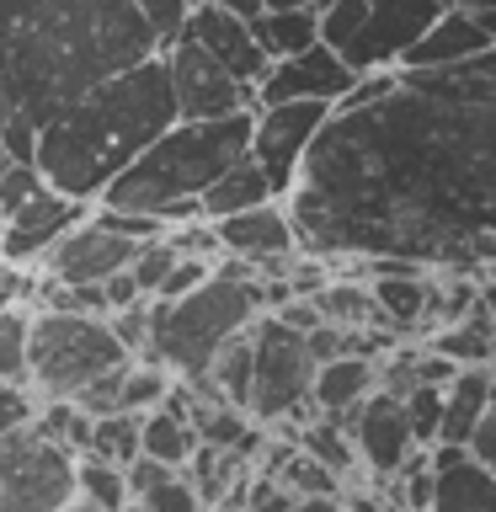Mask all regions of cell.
Instances as JSON below:
<instances>
[{
	"mask_svg": "<svg viewBox=\"0 0 496 512\" xmlns=\"http://www.w3.org/2000/svg\"><path fill=\"white\" fill-rule=\"evenodd\" d=\"M299 251L400 256L427 272H496V107L443 102L406 80L331 112L288 192Z\"/></svg>",
	"mask_w": 496,
	"mask_h": 512,
	"instance_id": "obj_1",
	"label": "cell"
},
{
	"mask_svg": "<svg viewBox=\"0 0 496 512\" xmlns=\"http://www.w3.org/2000/svg\"><path fill=\"white\" fill-rule=\"evenodd\" d=\"M160 43L139 0H0V144L38 155V134L96 86L139 70Z\"/></svg>",
	"mask_w": 496,
	"mask_h": 512,
	"instance_id": "obj_2",
	"label": "cell"
},
{
	"mask_svg": "<svg viewBox=\"0 0 496 512\" xmlns=\"http://www.w3.org/2000/svg\"><path fill=\"white\" fill-rule=\"evenodd\" d=\"M182 123L171 91L166 54L144 59L139 70H128L107 86H96L86 102H75L59 123H48L38 134V155L32 166L43 171V182L80 203H102L107 187L150 150L160 134Z\"/></svg>",
	"mask_w": 496,
	"mask_h": 512,
	"instance_id": "obj_3",
	"label": "cell"
},
{
	"mask_svg": "<svg viewBox=\"0 0 496 512\" xmlns=\"http://www.w3.org/2000/svg\"><path fill=\"white\" fill-rule=\"evenodd\" d=\"M251 134H256V112L214 118V123H176L171 134H160L150 150L107 187L102 208L155 214L166 230L203 219V192L251 155Z\"/></svg>",
	"mask_w": 496,
	"mask_h": 512,
	"instance_id": "obj_4",
	"label": "cell"
},
{
	"mask_svg": "<svg viewBox=\"0 0 496 512\" xmlns=\"http://www.w3.org/2000/svg\"><path fill=\"white\" fill-rule=\"evenodd\" d=\"M267 315V288L246 262L214 267L198 294L187 299H155L150 304V352L144 363L171 368L176 379H208V368L240 331H251Z\"/></svg>",
	"mask_w": 496,
	"mask_h": 512,
	"instance_id": "obj_5",
	"label": "cell"
},
{
	"mask_svg": "<svg viewBox=\"0 0 496 512\" xmlns=\"http://www.w3.org/2000/svg\"><path fill=\"white\" fill-rule=\"evenodd\" d=\"M128 363H139V358L118 342L112 320L32 310V379H27V390L38 400H80L91 384L123 374Z\"/></svg>",
	"mask_w": 496,
	"mask_h": 512,
	"instance_id": "obj_6",
	"label": "cell"
},
{
	"mask_svg": "<svg viewBox=\"0 0 496 512\" xmlns=\"http://www.w3.org/2000/svg\"><path fill=\"white\" fill-rule=\"evenodd\" d=\"M454 0H336L320 11V43L336 48L358 75L400 70Z\"/></svg>",
	"mask_w": 496,
	"mask_h": 512,
	"instance_id": "obj_7",
	"label": "cell"
},
{
	"mask_svg": "<svg viewBox=\"0 0 496 512\" xmlns=\"http://www.w3.org/2000/svg\"><path fill=\"white\" fill-rule=\"evenodd\" d=\"M75 496V454L43 438L38 422L0 438V512H64Z\"/></svg>",
	"mask_w": 496,
	"mask_h": 512,
	"instance_id": "obj_8",
	"label": "cell"
},
{
	"mask_svg": "<svg viewBox=\"0 0 496 512\" xmlns=\"http://www.w3.org/2000/svg\"><path fill=\"white\" fill-rule=\"evenodd\" d=\"M256 390H251V416L256 422H288L310 406L315 395V352H310V336L283 326L278 315H262L256 320Z\"/></svg>",
	"mask_w": 496,
	"mask_h": 512,
	"instance_id": "obj_9",
	"label": "cell"
},
{
	"mask_svg": "<svg viewBox=\"0 0 496 512\" xmlns=\"http://www.w3.org/2000/svg\"><path fill=\"white\" fill-rule=\"evenodd\" d=\"M166 70H171V91H176V112H182V123H214V118L256 112V86L235 80L198 38L176 43L166 54Z\"/></svg>",
	"mask_w": 496,
	"mask_h": 512,
	"instance_id": "obj_10",
	"label": "cell"
},
{
	"mask_svg": "<svg viewBox=\"0 0 496 512\" xmlns=\"http://www.w3.org/2000/svg\"><path fill=\"white\" fill-rule=\"evenodd\" d=\"M326 102H283V107H256V134H251V160L267 171L278 203H288L299 171H304V155L310 144L320 139V128L331 123Z\"/></svg>",
	"mask_w": 496,
	"mask_h": 512,
	"instance_id": "obj_11",
	"label": "cell"
},
{
	"mask_svg": "<svg viewBox=\"0 0 496 512\" xmlns=\"http://www.w3.org/2000/svg\"><path fill=\"white\" fill-rule=\"evenodd\" d=\"M219 246L230 251L235 262L256 267L262 283H272V278H288V267H294L299 230H294L288 203H267V208H246V214L219 219Z\"/></svg>",
	"mask_w": 496,
	"mask_h": 512,
	"instance_id": "obj_12",
	"label": "cell"
},
{
	"mask_svg": "<svg viewBox=\"0 0 496 512\" xmlns=\"http://www.w3.org/2000/svg\"><path fill=\"white\" fill-rule=\"evenodd\" d=\"M358 80H363V75L352 70V64L336 54V48L315 43L310 54L272 64L267 80L256 86V107H283V102H326V107H342Z\"/></svg>",
	"mask_w": 496,
	"mask_h": 512,
	"instance_id": "obj_13",
	"label": "cell"
},
{
	"mask_svg": "<svg viewBox=\"0 0 496 512\" xmlns=\"http://www.w3.org/2000/svg\"><path fill=\"white\" fill-rule=\"evenodd\" d=\"M134 256H139V240L107 230V224L96 219V208H91V219L80 224V230H70L54 251L43 256V278L70 283V288L107 283V278H118V272L134 267Z\"/></svg>",
	"mask_w": 496,
	"mask_h": 512,
	"instance_id": "obj_14",
	"label": "cell"
},
{
	"mask_svg": "<svg viewBox=\"0 0 496 512\" xmlns=\"http://www.w3.org/2000/svg\"><path fill=\"white\" fill-rule=\"evenodd\" d=\"M96 203H80V198H64V192L43 187L32 203H22L16 214L6 219V240H0V251H6L11 267H43V256L59 246L70 230L91 219Z\"/></svg>",
	"mask_w": 496,
	"mask_h": 512,
	"instance_id": "obj_15",
	"label": "cell"
},
{
	"mask_svg": "<svg viewBox=\"0 0 496 512\" xmlns=\"http://www.w3.org/2000/svg\"><path fill=\"white\" fill-rule=\"evenodd\" d=\"M352 438H358V454L374 475H400L406 470V459L416 454V432H411V416H406V395H390V390H374L368 395V406L358 411V427H352Z\"/></svg>",
	"mask_w": 496,
	"mask_h": 512,
	"instance_id": "obj_16",
	"label": "cell"
},
{
	"mask_svg": "<svg viewBox=\"0 0 496 512\" xmlns=\"http://www.w3.org/2000/svg\"><path fill=\"white\" fill-rule=\"evenodd\" d=\"M187 38H198L208 54H214L235 80H246V86H262L267 70H272L267 48L256 43V27L246 22V16L224 11V6H198V11H192Z\"/></svg>",
	"mask_w": 496,
	"mask_h": 512,
	"instance_id": "obj_17",
	"label": "cell"
},
{
	"mask_svg": "<svg viewBox=\"0 0 496 512\" xmlns=\"http://www.w3.org/2000/svg\"><path fill=\"white\" fill-rule=\"evenodd\" d=\"M432 512H496V470L470 448H432Z\"/></svg>",
	"mask_w": 496,
	"mask_h": 512,
	"instance_id": "obj_18",
	"label": "cell"
},
{
	"mask_svg": "<svg viewBox=\"0 0 496 512\" xmlns=\"http://www.w3.org/2000/svg\"><path fill=\"white\" fill-rule=\"evenodd\" d=\"M379 390V368L374 358H363V352H352V358H336V363H320L315 374V395L310 406L320 416H331L336 427H358V411L368 406V395Z\"/></svg>",
	"mask_w": 496,
	"mask_h": 512,
	"instance_id": "obj_19",
	"label": "cell"
},
{
	"mask_svg": "<svg viewBox=\"0 0 496 512\" xmlns=\"http://www.w3.org/2000/svg\"><path fill=\"white\" fill-rule=\"evenodd\" d=\"M480 54H491L486 27H480V16H475V11L454 6V11H448L443 22L432 27L427 38L406 54L400 75H411V70H454V64H470V59H480Z\"/></svg>",
	"mask_w": 496,
	"mask_h": 512,
	"instance_id": "obj_20",
	"label": "cell"
},
{
	"mask_svg": "<svg viewBox=\"0 0 496 512\" xmlns=\"http://www.w3.org/2000/svg\"><path fill=\"white\" fill-rule=\"evenodd\" d=\"M496 395V368H459V379L443 390V438L448 448H470L480 416Z\"/></svg>",
	"mask_w": 496,
	"mask_h": 512,
	"instance_id": "obj_21",
	"label": "cell"
},
{
	"mask_svg": "<svg viewBox=\"0 0 496 512\" xmlns=\"http://www.w3.org/2000/svg\"><path fill=\"white\" fill-rule=\"evenodd\" d=\"M400 80H406L411 91L443 96V102H486V107H496V48L470 59V64H454V70H411Z\"/></svg>",
	"mask_w": 496,
	"mask_h": 512,
	"instance_id": "obj_22",
	"label": "cell"
},
{
	"mask_svg": "<svg viewBox=\"0 0 496 512\" xmlns=\"http://www.w3.org/2000/svg\"><path fill=\"white\" fill-rule=\"evenodd\" d=\"M267 203H278V192H272L267 171L246 155L240 166H230L214 187L203 192V219H214V224H219V219H230V214H246V208H267Z\"/></svg>",
	"mask_w": 496,
	"mask_h": 512,
	"instance_id": "obj_23",
	"label": "cell"
},
{
	"mask_svg": "<svg viewBox=\"0 0 496 512\" xmlns=\"http://www.w3.org/2000/svg\"><path fill=\"white\" fill-rule=\"evenodd\" d=\"M256 43L267 48V59H299L320 43V11L315 6H288V11H262L256 16Z\"/></svg>",
	"mask_w": 496,
	"mask_h": 512,
	"instance_id": "obj_24",
	"label": "cell"
},
{
	"mask_svg": "<svg viewBox=\"0 0 496 512\" xmlns=\"http://www.w3.org/2000/svg\"><path fill=\"white\" fill-rule=\"evenodd\" d=\"M432 352H443V358L459 363V368H491L496 363V320H491V310L480 304L475 315L459 320V326H443L438 336H432Z\"/></svg>",
	"mask_w": 496,
	"mask_h": 512,
	"instance_id": "obj_25",
	"label": "cell"
},
{
	"mask_svg": "<svg viewBox=\"0 0 496 512\" xmlns=\"http://www.w3.org/2000/svg\"><path fill=\"white\" fill-rule=\"evenodd\" d=\"M251 331H240L235 342L214 358V368H208V379H203V384H214V390L230 400V406H240V411H251V390H256V336ZM192 384H198V379H192ZM251 422H256V416H251Z\"/></svg>",
	"mask_w": 496,
	"mask_h": 512,
	"instance_id": "obj_26",
	"label": "cell"
},
{
	"mask_svg": "<svg viewBox=\"0 0 496 512\" xmlns=\"http://www.w3.org/2000/svg\"><path fill=\"white\" fill-rule=\"evenodd\" d=\"M198 448H203V438H198V427H192L187 416H176L166 406L144 416V454L160 459L166 470H187V464L198 459Z\"/></svg>",
	"mask_w": 496,
	"mask_h": 512,
	"instance_id": "obj_27",
	"label": "cell"
},
{
	"mask_svg": "<svg viewBox=\"0 0 496 512\" xmlns=\"http://www.w3.org/2000/svg\"><path fill=\"white\" fill-rule=\"evenodd\" d=\"M0 379L27 384L32 379V304L0 310Z\"/></svg>",
	"mask_w": 496,
	"mask_h": 512,
	"instance_id": "obj_28",
	"label": "cell"
},
{
	"mask_svg": "<svg viewBox=\"0 0 496 512\" xmlns=\"http://www.w3.org/2000/svg\"><path fill=\"white\" fill-rule=\"evenodd\" d=\"M75 491L86 496L91 507H102V512H123L128 502H134V491H128V470H118V464H107L96 454L75 459Z\"/></svg>",
	"mask_w": 496,
	"mask_h": 512,
	"instance_id": "obj_29",
	"label": "cell"
},
{
	"mask_svg": "<svg viewBox=\"0 0 496 512\" xmlns=\"http://www.w3.org/2000/svg\"><path fill=\"white\" fill-rule=\"evenodd\" d=\"M91 454L128 470L139 454H144V416L134 411H118V416H96V432H91Z\"/></svg>",
	"mask_w": 496,
	"mask_h": 512,
	"instance_id": "obj_30",
	"label": "cell"
},
{
	"mask_svg": "<svg viewBox=\"0 0 496 512\" xmlns=\"http://www.w3.org/2000/svg\"><path fill=\"white\" fill-rule=\"evenodd\" d=\"M48 182H43V171L32 166V160H16V155H6V144H0V224H6L22 203H32L43 192Z\"/></svg>",
	"mask_w": 496,
	"mask_h": 512,
	"instance_id": "obj_31",
	"label": "cell"
},
{
	"mask_svg": "<svg viewBox=\"0 0 496 512\" xmlns=\"http://www.w3.org/2000/svg\"><path fill=\"white\" fill-rule=\"evenodd\" d=\"M299 448H304L310 459H320L326 470H336V475H347V470H352V432H347V427H336L331 416H315L310 432L299 438Z\"/></svg>",
	"mask_w": 496,
	"mask_h": 512,
	"instance_id": "obj_32",
	"label": "cell"
},
{
	"mask_svg": "<svg viewBox=\"0 0 496 512\" xmlns=\"http://www.w3.org/2000/svg\"><path fill=\"white\" fill-rule=\"evenodd\" d=\"M278 480H283L294 496H336V491H342V475L326 470L320 459H310L304 448H294V454L278 464Z\"/></svg>",
	"mask_w": 496,
	"mask_h": 512,
	"instance_id": "obj_33",
	"label": "cell"
},
{
	"mask_svg": "<svg viewBox=\"0 0 496 512\" xmlns=\"http://www.w3.org/2000/svg\"><path fill=\"white\" fill-rule=\"evenodd\" d=\"M176 262H182V251L171 246V235H160V240H144L139 246V256H134V283H139V294L144 299H155L160 288H166V278L176 272Z\"/></svg>",
	"mask_w": 496,
	"mask_h": 512,
	"instance_id": "obj_34",
	"label": "cell"
},
{
	"mask_svg": "<svg viewBox=\"0 0 496 512\" xmlns=\"http://www.w3.org/2000/svg\"><path fill=\"white\" fill-rule=\"evenodd\" d=\"M406 416H411L416 443L438 448V438H443V384H411L406 390Z\"/></svg>",
	"mask_w": 496,
	"mask_h": 512,
	"instance_id": "obj_35",
	"label": "cell"
},
{
	"mask_svg": "<svg viewBox=\"0 0 496 512\" xmlns=\"http://www.w3.org/2000/svg\"><path fill=\"white\" fill-rule=\"evenodd\" d=\"M139 11H144V22H150V32H155L160 54H171V48L187 38V27H192L187 0H139Z\"/></svg>",
	"mask_w": 496,
	"mask_h": 512,
	"instance_id": "obj_36",
	"label": "cell"
},
{
	"mask_svg": "<svg viewBox=\"0 0 496 512\" xmlns=\"http://www.w3.org/2000/svg\"><path fill=\"white\" fill-rule=\"evenodd\" d=\"M38 411H43V400L32 395L27 384H6V379H0V438L32 427V422H38Z\"/></svg>",
	"mask_w": 496,
	"mask_h": 512,
	"instance_id": "obj_37",
	"label": "cell"
},
{
	"mask_svg": "<svg viewBox=\"0 0 496 512\" xmlns=\"http://www.w3.org/2000/svg\"><path fill=\"white\" fill-rule=\"evenodd\" d=\"M144 507H150V512H208L198 486L187 480V470H176L171 480H160V486L144 496Z\"/></svg>",
	"mask_w": 496,
	"mask_h": 512,
	"instance_id": "obj_38",
	"label": "cell"
},
{
	"mask_svg": "<svg viewBox=\"0 0 496 512\" xmlns=\"http://www.w3.org/2000/svg\"><path fill=\"white\" fill-rule=\"evenodd\" d=\"M150 304H155V299L128 304V310L107 315V320H112V331H118V342H123L128 352H134V358H144V352H150Z\"/></svg>",
	"mask_w": 496,
	"mask_h": 512,
	"instance_id": "obj_39",
	"label": "cell"
},
{
	"mask_svg": "<svg viewBox=\"0 0 496 512\" xmlns=\"http://www.w3.org/2000/svg\"><path fill=\"white\" fill-rule=\"evenodd\" d=\"M176 470H166V464L160 459H150V454H139L134 464H128V491H134V502H144V496H150L160 480H171Z\"/></svg>",
	"mask_w": 496,
	"mask_h": 512,
	"instance_id": "obj_40",
	"label": "cell"
},
{
	"mask_svg": "<svg viewBox=\"0 0 496 512\" xmlns=\"http://www.w3.org/2000/svg\"><path fill=\"white\" fill-rule=\"evenodd\" d=\"M470 454L496 470V395H491V406H486V416H480V427H475V438H470Z\"/></svg>",
	"mask_w": 496,
	"mask_h": 512,
	"instance_id": "obj_41",
	"label": "cell"
},
{
	"mask_svg": "<svg viewBox=\"0 0 496 512\" xmlns=\"http://www.w3.org/2000/svg\"><path fill=\"white\" fill-rule=\"evenodd\" d=\"M102 288H107V304H112V315H118V310H128V304H144L139 283H134V272H118V278H107Z\"/></svg>",
	"mask_w": 496,
	"mask_h": 512,
	"instance_id": "obj_42",
	"label": "cell"
},
{
	"mask_svg": "<svg viewBox=\"0 0 496 512\" xmlns=\"http://www.w3.org/2000/svg\"><path fill=\"white\" fill-rule=\"evenodd\" d=\"M214 6H224V11H235V16H246V22H256V16L267 11V0H214Z\"/></svg>",
	"mask_w": 496,
	"mask_h": 512,
	"instance_id": "obj_43",
	"label": "cell"
},
{
	"mask_svg": "<svg viewBox=\"0 0 496 512\" xmlns=\"http://www.w3.org/2000/svg\"><path fill=\"white\" fill-rule=\"evenodd\" d=\"M294 512H347V507L336 502V496H299Z\"/></svg>",
	"mask_w": 496,
	"mask_h": 512,
	"instance_id": "obj_44",
	"label": "cell"
},
{
	"mask_svg": "<svg viewBox=\"0 0 496 512\" xmlns=\"http://www.w3.org/2000/svg\"><path fill=\"white\" fill-rule=\"evenodd\" d=\"M480 16V27H486V38H491V48H496V6H486V11H475Z\"/></svg>",
	"mask_w": 496,
	"mask_h": 512,
	"instance_id": "obj_45",
	"label": "cell"
},
{
	"mask_svg": "<svg viewBox=\"0 0 496 512\" xmlns=\"http://www.w3.org/2000/svg\"><path fill=\"white\" fill-rule=\"evenodd\" d=\"M288 6H315L320 11V0H267V11H288Z\"/></svg>",
	"mask_w": 496,
	"mask_h": 512,
	"instance_id": "obj_46",
	"label": "cell"
},
{
	"mask_svg": "<svg viewBox=\"0 0 496 512\" xmlns=\"http://www.w3.org/2000/svg\"><path fill=\"white\" fill-rule=\"evenodd\" d=\"M454 6H464V11H486V6H496V0H454Z\"/></svg>",
	"mask_w": 496,
	"mask_h": 512,
	"instance_id": "obj_47",
	"label": "cell"
},
{
	"mask_svg": "<svg viewBox=\"0 0 496 512\" xmlns=\"http://www.w3.org/2000/svg\"><path fill=\"white\" fill-rule=\"evenodd\" d=\"M64 512H102V507H91V502H86V496H75V502H70V507H64Z\"/></svg>",
	"mask_w": 496,
	"mask_h": 512,
	"instance_id": "obj_48",
	"label": "cell"
},
{
	"mask_svg": "<svg viewBox=\"0 0 496 512\" xmlns=\"http://www.w3.org/2000/svg\"><path fill=\"white\" fill-rule=\"evenodd\" d=\"M486 310H491V320H496V283H486Z\"/></svg>",
	"mask_w": 496,
	"mask_h": 512,
	"instance_id": "obj_49",
	"label": "cell"
},
{
	"mask_svg": "<svg viewBox=\"0 0 496 512\" xmlns=\"http://www.w3.org/2000/svg\"><path fill=\"white\" fill-rule=\"evenodd\" d=\"M11 272H16V267L6 262V251H0V283H6V278H11Z\"/></svg>",
	"mask_w": 496,
	"mask_h": 512,
	"instance_id": "obj_50",
	"label": "cell"
},
{
	"mask_svg": "<svg viewBox=\"0 0 496 512\" xmlns=\"http://www.w3.org/2000/svg\"><path fill=\"white\" fill-rule=\"evenodd\" d=\"M208 512H240L235 502H219V507H208Z\"/></svg>",
	"mask_w": 496,
	"mask_h": 512,
	"instance_id": "obj_51",
	"label": "cell"
},
{
	"mask_svg": "<svg viewBox=\"0 0 496 512\" xmlns=\"http://www.w3.org/2000/svg\"><path fill=\"white\" fill-rule=\"evenodd\" d=\"M123 512H150V507H144V502H128V507H123Z\"/></svg>",
	"mask_w": 496,
	"mask_h": 512,
	"instance_id": "obj_52",
	"label": "cell"
},
{
	"mask_svg": "<svg viewBox=\"0 0 496 512\" xmlns=\"http://www.w3.org/2000/svg\"><path fill=\"white\" fill-rule=\"evenodd\" d=\"M187 6H192V11H198V6H214V0H187Z\"/></svg>",
	"mask_w": 496,
	"mask_h": 512,
	"instance_id": "obj_53",
	"label": "cell"
},
{
	"mask_svg": "<svg viewBox=\"0 0 496 512\" xmlns=\"http://www.w3.org/2000/svg\"><path fill=\"white\" fill-rule=\"evenodd\" d=\"M0 240H6V224H0Z\"/></svg>",
	"mask_w": 496,
	"mask_h": 512,
	"instance_id": "obj_54",
	"label": "cell"
}]
</instances>
